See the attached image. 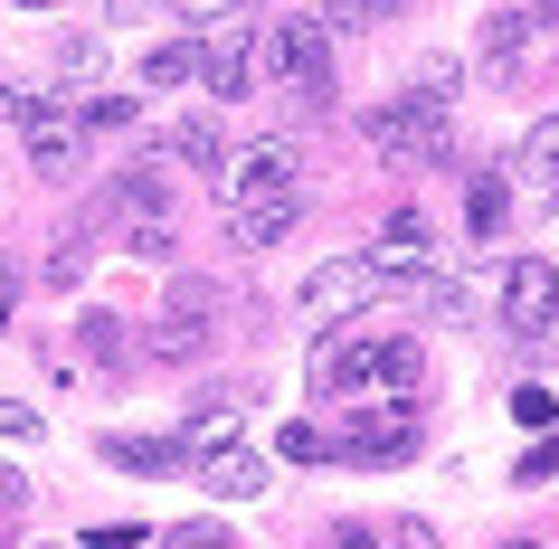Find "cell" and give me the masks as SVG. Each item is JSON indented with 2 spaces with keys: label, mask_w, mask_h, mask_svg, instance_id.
<instances>
[{
  "label": "cell",
  "mask_w": 559,
  "mask_h": 549,
  "mask_svg": "<svg viewBox=\"0 0 559 549\" xmlns=\"http://www.w3.org/2000/svg\"><path fill=\"white\" fill-rule=\"evenodd\" d=\"M180 218H190V171H180L171 152H143V162H123L115 180H105V200L76 218V237H115V247H133V256H171Z\"/></svg>",
  "instance_id": "6da1fadb"
},
{
  "label": "cell",
  "mask_w": 559,
  "mask_h": 549,
  "mask_svg": "<svg viewBox=\"0 0 559 549\" xmlns=\"http://www.w3.org/2000/svg\"><path fill=\"white\" fill-rule=\"evenodd\" d=\"M20 313V265H0V322Z\"/></svg>",
  "instance_id": "4dcf8cb0"
},
{
  "label": "cell",
  "mask_w": 559,
  "mask_h": 549,
  "mask_svg": "<svg viewBox=\"0 0 559 549\" xmlns=\"http://www.w3.org/2000/svg\"><path fill=\"white\" fill-rule=\"evenodd\" d=\"M86 549H143V530H133V521H95Z\"/></svg>",
  "instance_id": "83f0119b"
},
{
  "label": "cell",
  "mask_w": 559,
  "mask_h": 549,
  "mask_svg": "<svg viewBox=\"0 0 559 549\" xmlns=\"http://www.w3.org/2000/svg\"><path fill=\"white\" fill-rule=\"evenodd\" d=\"M304 379H313V398H352V389H370V332H323V350L304 360Z\"/></svg>",
  "instance_id": "7c38bea8"
},
{
  "label": "cell",
  "mask_w": 559,
  "mask_h": 549,
  "mask_svg": "<svg viewBox=\"0 0 559 549\" xmlns=\"http://www.w3.org/2000/svg\"><path fill=\"white\" fill-rule=\"evenodd\" d=\"M502 549H531V540H502Z\"/></svg>",
  "instance_id": "836d02e7"
},
{
  "label": "cell",
  "mask_w": 559,
  "mask_h": 549,
  "mask_svg": "<svg viewBox=\"0 0 559 549\" xmlns=\"http://www.w3.org/2000/svg\"><path fill=\"white\" fill-rule=\"evenodd\" d=\"M427 247H437L427 208H389V218H380V247H370V256H380V265H399V256H427Z\"/></svg>",
  "instance_id": "ac0fdd59"
},
{
  "label": "cell",
  "mask_w": 559,
  "mask_h": 549,
  "mask_svg": "<svg viewBox=\"0 0 559 549\" xmlns=\"http://www.w3.org/2000/svg\"><path fill=\"white\" fill-rule=\"evenodd\" d=\"M200 86L218 95V105H237V95L257 86V29H247V20H218V29H200Z\"/></svg>",
  "instance_id": "9c48e42d"
},
{
  "label": "cell",
  "mask_w": 559,
  "mask_h": 549,
  "mask_svg": "<svg viewBox=\"0 0 559 549\" xmlns=\"http://www.w3.org/2000/svg\"><path fill=\"white\" fill-rule=\"evenodd\" d=\"M20 502H29V484H20V474L0 464V521H20Z\"/></svg>",
  "instance_id": "f546056e"
},
{
  "label": "cell",
  "mask_w": 559,
  "mask_h": 549,
  "mask_svg": "<svg viewBox=\"0 0 559 549\" xmlns=\"http://www.w3.org/2000/svg\"><path fill=\"white\" fill-rule=\"evenodd\" d=\"M76 123L105 143V133H123V123H143V95H95V105H76Z\"/></svg>",
  "instance_id": "44dd1931"
},
{
  "label": "cell",
  "mask_w": 559,
  "mask_h": 549,
  "mask_svg": "<svg viewBox=\"0 0 559 549\" xmlns=\"http://www.w3.org/2000/svg\"><path fill=\"white\" fill-rule=\"evenodd\" d=\"M522 10H540V20H550V29H559V0H522Z\"/></svg>",
  "instance_id": "1f68e13d"
},
{
  "label": "cell",
  "mask_w": 559,
  "mask_h": 549,
  "mask_svg": "<svg viewBox=\"0 0 559 549\" xmlns=\"http://www.w3.org/2000/svg\"><path fill=\"white\" fill-rule=\"evenodd\" d=\"M550 313H559V265L512 256V265H502V322H512L522 342H540V332H550Z\"/></svg>",
  "instance_id": "30bf717a"
},
{
  "label": "cell",
  "mask_w": 559,
  "mask_h": 549,
  "mask_svg": "<svg viewBox=\"0 0 559 549\" xmlns=\"http://www.w3.org/2000/svg\"><path fill=\"white\" fill-rule=\"evenodd\" d=\"M180 20H190V29H218V20H237V10H247V0H171Z\"/></svg>",
  "instance_id": "484cf974"
},
{
  "label": "cell",
  "mask_w": 559,
  "mask_h": 549,
  "mask_svg": "<svg viewBox=\"0 0 559 549\" xmlns=\"http://www.w3.org/2000/svg\"><path fill=\"white\" fill-rule=\"evenodd\" d=\"M512 417L550 435V427H559V398H550V389H512Z\"/></svg>",
  "instance_id": "7402d4cb"
},
{
  "label": "cell",
  "mask_w": 559,
  "mask_h": 549,
  "mask_svg": "<svg viewBox=\"0 0 559 549\" xmlns=\"http://www.w3.org/2000/svg\"><path fill=\"white\" fill-rule=\"evenodd\" d=\"M105 464H123V474H171V464H190V435H105Z\"/></svg>",
  "instance_id": "5bb4252c"
},
{
  "label": "cell",
  "mask_w": 559,
  "mask_h": 549,
  "mask_svg": "<svg viewBox=\"0 0 559 549\" xmlns=\"http://www.w3.org/2000/svg\"><path fill=\"white\" fill-rule=\"evenodd\" d=\"M76 350H86L95 370H123V350H133V332H123L115 313H86V322H76Z\"/></svg>",
  "instance_id": "d6986e66"
},
{
  "label": "cell",
  "mask_w": 559,
  "mask_h": 549,
  "mask_svg": "<svg viewBox=\"0 0 559 549\" xmlns=\"http://www.w3.org/2000/svg\"><path fill=\"white\" fill-rule=\"evenodd\" d=\"M512 208H522V200H512V171H474L465 180V228L474 237H502V228H512Z\"/></svg>",
  "instance_id": "4fadbf2b"
},
{
  "label": "cell",
  "mask_w": 559,
  "mask_h": 549,
  "mask_svg": "<svg viewBox=\"0 0 559 549\" xmlns=\"http://www.w3.org/2000/svg\"><path fill=\"white\" fill-rule=\"evenodd\" d=\"M323 549H389V540H380V530H360V521H342V530H332Z\"/></svg>",
  "instance_id": "f1b7e54d"
},
{
  "label": "cell",
  "mask_w": 559,
  "mask_h": 549,
  "mask_svg": "<svg viewBox=\"0 0 559 549\" xmlns=\"http://www.w3.org/2000/svg\"><path fill=\"white\" fill-rule=\"evenodd\" d=\"M162 350H171L180 370L218 350V285H209V275H171V303H162Z\"/></svg>",
  "instance_id": "ba28073f"
},
{
  "label": "cell",
  "mask_w": 559,
  "mask_h": 549,
  "mask_svg": "<svg viewBox=\"0 0 559 549\" xmlns=\"http://www.w3.org/2000/svg\"><path fill=\"white\" fill-rule=\"evenodd\" d=\"M275 445H285V455H295V464H323V455H332V435H323V427H285V435H275Z\"/></svg>",
  "instance_id": "cb8c5ba5"
},
{
  "label": "cell",
  "mask_w": 559,
  "mask_h": 549,
  "mask_svg": "<svg viewBox=\"0 0 559 549\" xmlns=\"http://www.w3.org/2000/svg\"><path fill=\"white\" fill-rule=\"evenodd\" d=\"M38 435V407H20V398H0V445H29Z\"/></svg>",
  "instance_id": "4316f807"
},
{
  "label": "cell",
  "mask_w": 559,
  "mask_h": 549,
  "mask_svg": "<svg viewBox=\"0 0 559 549\" xmlns=\"http://www.w3.org/2000/svg\"><path fill=\"white\" fill-rule=\"evenodd\" d=\"M332 455H342V464H408V455H417V407H408V398H389V407H360V417H342Z\"/></svg>",
  "instance_id": "52a82bcc"
},
{
  "label": "cell",
  "mask_w": 559,
  "mask_h": 549,
  "mask_svg": "<svg viewBox=\"0 0 559 549\" xmlns=\"http://www.w3.org/2000/svg\"><path fill=\"white\" fill-rule=\"evenodd\" d=\"M559 67V29L540 10H493L484 20V86H540Z\"/></svg>",
  "instance_id": "277c9868"
},
{
  "label": "cell",
  "mask_w": 559,
  "mask_h": 549,
  "mask_svg": "<svg viewBox=\"0 0 559 549\" xmlns=\"http://www.w3.org/2000/svg\"><path fill=\"white\" fill-rule=\"evenodd\" d=\"M370 389L417 398V389H427V350H417V342H370Z\"/></svg>",
  "instance_id": "9a60e30c"
},
{
  "label": "cell",
  "mask_w": 559,
  "mask_h": 549,
  "mask_svg": "<svg viewBox=\"0 0 559 549\" xmlns=\"http://www.w3.org/2000/svg\"><path fill=\"white\" fill-rule=\"evenodd\" d=\"M200 76V38H180V48H152L143 58V86H190Z\"/></svg>",
  "instance_id": "ffe728a7"
},
{
  "label": "cell",
  "mask_w": 559,
  "mask_h": 549,
  "mask_svg": "<svg viewBox=\"0 0 559 549\" xmlns=\"http://www.w3.org/2000/svg\"><path fill=\"white\" fill-rule=\"evenodd\" d=\"M455 76H445L437 58L417 67L408 95H389L380 115H370V152H389V162H417V171H437V162H455Z\"/></svg>",
  "instance_id": "3957f363"
},
{
  "label": "cell",
  "mask_w": 559,
  "mask_h": 549,
  "mask_svg": "<svg viewBox=\"0 0 559 549\" xmlns=\"http://www.w3.org/2000/svg\"><path fill=\"white\" fill-rule=\"evenodd\" d=\"M20 143H29V171L38 180H76L95 133L76 123V105H20Z\"/></svg>",
  "instance_id": "8992f818"
},
{
  "label": "cell",
  "mask_w": 559,
  "mask_h": 549,
  "mask_svg": "<svg viewBox=\"0 0 559 549\" xmlns=\"http://www.w3.org/2000/svg\"><path fill=\"white\" fill-rule=\"evenodd\" d=\"M162 549H237V540H228V530H218V521H180V530H171V540H162Z\"/></svg>",
  "instance_id": "d4e9b609"
},
{
  "label": "cell",
  "mask_w": 559,
  "mask_h": 549,
  "mask_svg": "<svg viewBox=\"0 0 559 549\" xmlns=\"http://www.w3.org/2000/svg\"><path fill=\"white\" fill-rule=\"evenodd\" d=\"M20 10H48V0H20Z\"/></svg>",
  "instance_id": "d6a6232c"
},
{
  "label": "cell",
  "mask_w": 559,
  "mask_h": 549,
  "mask_svg": "<svg viewBox=\"0 0 559 549\" xmlns=\"http://www.w3.org/2000/svg\"><path fill=\"white\" fill-rule=\"evenodd\" d=\"M512 474H522V484H550V474H559V427H550V435H540V445H531V455H522V464H512Z\"/></svg>",
  "instance_id": "603a6c76"
},
{
  "label": "cell",
  "mask_w": 559,
  "mask_h": 549,
  "mask_svg": "<svg viewBox=\"0 0 559 549\" xmlns=\"http://www.w3.org/2000/svg\"><path fill=\"white\" fill-rule=\"evenodd\" d=\"M257 86L295 123H323L332 115V38H323V20H275V29H257Z\"/></svg>",
  "instance_id": "7a4b0ae2"
},
{
  "label": "cell",
  "mask_w": 559,
  "mask_h": 549,
  "mask_svg": "<svg viewBox=\"0 0 559 549\" xmlns=\"http://www.w3.org/2000/svg\"><path fill=\"white\" fill-rule=\"evenodd\" d=\"M360 303H380V256H332L313 285H304V313L332 322V313H360Z\"/></svg>",
  "instance_id": "8fae6325"
},
{
  "label": "cell",
  "mask_w": 559,
  "mask_h": 549,
  "mask_svg": "<svg viewBox=\"0 0 559 549\" xmlns=\"http://www.w3.org/2000/svg\"><path fill=\"white\" fill-rule=\"evenodd\" d=\"M162 152H171L180 171L200 180V171H218V115H180L171 133H162Z\"/></svg>",
  "instance_id": "2e32d148"
},
{
  "label": "cell",
  "mask_w": 559,
  "mask_h": 549,
  "mask_svg": "<svg viewBox=\"0 0 559 549\" xmlns=\"http://www.w3.org/2000/svg\"><path fill=\"white\" fill-rule=\"evenodd\" d=\"M522 180H531V200H540V208H559V115H540V123H531Z\"/></svg>",
  "instance_id": "e0dca14e"
},
{
  "label": "cell",
  "mask_w": 559,
  "mask_h": 549,
  "mask_svg": "<svg viewBox=\"0 0 559 549\" xmlns=\"http://www.w3.org/2000/svg\"><path fill=\"white\" fill-rule=\"evenodd\" d=\"M190 474H200V492H218V502H257V492H265V455L237 445V417H228V407L190 427Z\"/></svg>",
  "instance_id": "5b68a950"
}]
</instances>
